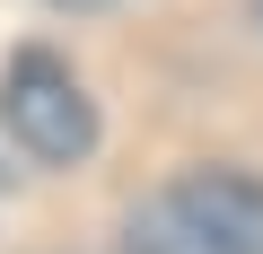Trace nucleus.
Instances as JSON below:
<instances>
[{
  "label": "nucleus",
  "instance_id": "nucleus-3",
  "mask_svg": "<svg viewBox=\"0 0 263 254\" xmlns=\"http://www.w3.org/2000/svg\"><path fill=\"white\" fill-rule=\"evenodd\" d=\"M53 9H105V0H53Z\"/></svg>",
  "mask_w": 263,
  "mask_h": 254
},
{
  "label": "nucleus",
  "instance_id": "nucleus-2",
  "mask_svg": "<svg viewBox=\"0 0 263 254\" xmlns=\"http://www.w3.org/2000/svg\"><path fill=\"white\" fill-rule=\"evenodd\" d=\"M0 123H9L18 149L44 158V167H79V158L97 149V105H88V88L70 79V62L44 53V44H27L9 70H0Z\"/></svg>",
  "mask_w": 263,
  "mask_h": 254
},
{
  "label": "nucleus",
  "instance_id": "nucleus-1",
  "mask_svg": "<svg viewBox=\"0 0 263 254\" xmlns=\"http://www.w3.org/2000/svg\"><path fill=\"white\" fill-rule=\"evenodd\" d=\"M132 254H263V175L184 167L132 210Z\"/></svg>",
  "mask_w": 263,
  "mask_h": 254
},
{
  "label": "nucleus",
  "instance_id": "nucleus-4",
  "mask_svg": "<svg viewBox=\"0 0 263 254\" xmlns=\"http://www.w3.org/2000/svg\"><path fill=\"white\" fill-rule=\"evenodd\" d=\"M254 27H263V0H254Z\"/></svg>",
  "mask_w": 263,
  "mask_h": 254
}]
</instances>
